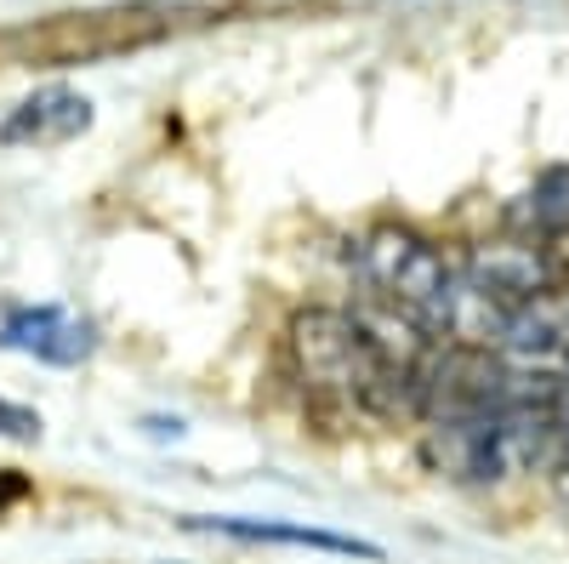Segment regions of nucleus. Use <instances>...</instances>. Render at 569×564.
<instances>
[{
	"label": "nucleus",
	"instance_id": "1",
	"mask_svg": "<svg viewBox=\"0 0 569 564\" xmlns=\"http://www.w3.org/2000/svg\"><path fill=\"white\" fill-rule=\"evenodd\" d=\"M291 365L302 388L376 422L416 416V376L433 343H393L382 325L348 308H302L291 319Z\"/></svg>",
	"mask_w": 569,
	"mask_h": 564
},
{
	"label": "nucleus",
	"instance_id": "2",
	"mask_svg": "<svg viewBox=\"0 0 569 564\" xmlns=\"http://www.w3.org/2000/svg\"><path fill=\"white\" fill-rule=\"evenodd\" d=\"M353 274L370 291V303L382 308V319L405 325V332H416L427 343L456 337L461 268L445 257V246L427 240V234H416L405 222L370 228L359 240V251H353Z\"/></svg>",
	"mask_w": 569,
	"mask_h": 564
},
{
	"label": "nucleus",
	"instance_id": "3",
	"mask_svg": "<svg viewBox=\"0 0 569 564\" xmlns=\"http://www.w3.org/2000/svg\"><path fill=\"white\" fill-rule=\"evenodd\" d=\"M421 451L456 485H501V479L552 467L558 422H552V405H507L490 416L427 422Z\"/></svg>",
	"mask_w": 569,
	"mask_h": 564
},
{
	"label": "nucleus",
	"instance_id": "4",
	"mask_svg": "<svg viewBox=\"0 0 569 564\" xmlns=\"http://www.w3.org/2000/svg\"><path fill=\"white\" fill-rule=\"evenodd\" d=\"M0 348L7 354H29L40 365H86L98 354V325L74 308H58V303H34V308H18L0 319Z\"/></svg>",
	"mask_w": 569,
	"mask_h": 564
},
{
	"label": "nucleus",
	"instance_id": "5",
	"mask_svg": "<svg viewBox=\"0 0 569 564\" xmlns=\"http://www.w3.org/2000/svg\"><path fill=\"white\" fill-rule=\"evenodd\" d=\"M91 98H80L74 86H40L18 109H7L0 120V149H52V144H74L80 131H91Z\"/></svg>",
	"mask_w": 569,
	"mask_h": 564
},
{
	"label": "nucleus",
	"instance_id": "6",
	"mask_svg": "<svg viewBox=\"0 0 569 564\" xmlns=\"http://www.w3.org/2000/svg\"><path fill=\"white\" fill-rule=\"evenodd\" d=\"M188 531H211V536H228V542H268V547H313V553H342V558H370L382 564V547L376 542H359V536H342V531H319V525H284V520H182Z\"/></svg>",
	"mask_w": 569,
	"mask_h": 564
},
{
	"label": "nucleus",
	"instance_id": "7",
	"mask_svg": "<svg viewBox=\"0 0 569 564\" xmlns=\"http://www.w3.org/2000/svg\"><path fill=\"white\" fill-rule=\"evenodd\" d=\"M501 222L518 240H558V234H569V166H541L525 195L507 200Z\"/></svg>",
	"mask_w": 569,
	"mask_h": 564
},
{
	"label": "nucleus",
	"instance_id": "8",
	"mask_svg": "<svg viewBox=\"0 0 569 564\" xmlns=\"http://www.w3.org/2000/svg\"><path fill=\"white\" fill-rule=\"evenodd\" d=\"M0 439L34 445V439H40V410H29V405H12V399H0Z\"/></svg>",
	"mask_w": 569,
	"mask_h": 564
},
{
	"label": "nucleus",
	"instance_id": "9",
	"mask_svg": "<svg viewBox=\"0 0 569 564\" xmlns=\"http://www.w3.org/2000/svg\"><path fill=\"white\" fill-rule=\"evenodd\" d=\"M552 422H558V456H552V467H569V383L552 399Z\"/></svg>",
	"mask_w": 569,
	"mask_h": 564
},
{
	"label": "nucleus",
	"instance_id": "10",
	"mask_svg": "<svg viewBox=\"0 0 569 564\" xmlns=\"http://www.w3.org/2000/svg\"><path fill=\"white\" fill-rule=\"evenodd\" d=\"M23 496H29V479L12 474V467H0V513H7L12 502H23Z\"/></svg>",
	"mask_w": 569,
	"mask_h": 564
}]
</instances>
